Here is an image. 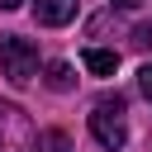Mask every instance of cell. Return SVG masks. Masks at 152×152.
<instances>
[{
    "label": "cell",
    "mask_w": 152,
    "mask_h": 152,
    "mask_svg": "<svg viewBox=\"0 0 152 152\" xmlns=\"http://www.w3.org/2000/svg\"><path fill=\"white\" fill-rule=\"evenodd\" d=\"M90 133H95V142L109 147V152H119V147L128 142V128H124V95H104V100L90 109Z\"/></svg>",
    "instance_id": "6da1fadb"
},
{
    "label": "cell",
    "mask_w": 152,
    "mask_h": 152,
    "mask_svg": "<svg viewBox=\"0 0 152 152\" xmlns=\"http://www.w3.org/2000/svg\"><path fill=\"white\" fill-rule=\"evenodd\" d=\"M0 71L10 76V86H28L33 71H38V48H33L28 38L5 33V38H0Z\"/></svg>",
    "instance_id": "7a4b0ae2"
},
{
    "label": "cell",
    "mask_w": 152,
    "mask_h": 152,
    "mask_svg": "<svg viewBox=\"0 0 152 152\" xmlns=\"http://www.w3.org/2000/svg\"><path fill=\"white\" fill-rule=\"evenodd\" d=\"M33 142H38V133H33L28 114L14 104H0V152H33Z\"/></svg>",
    "instance_id": "3957f363"
},
{
    "label": "cell",
    "mask_w": 152,
    "mask_h": 152,
    "mask_svg": "<svg viewBox=\"0 0 152 152\" xmlns=\"http://www.w3.org/2000/svg\"><path fill=\"white\" fill-rule=\"evenodd\" d=\"M33 14H38V24L62 28V24L76 19V0H33Z\"/></svg>",
    "instance_id": "277c9868"
},
{
    "label": "cell",
    "mask_w": 152,
    "mask_h": 152,
    "mask_svg": "<svg viewBox=\"0 0 152 152\" xmlns=\"http://www.w3.org/2000/svg\"><path fill=\"white\" fill-rule=\"evenodd\" d=\"M86 71H95V76H114L119 71V52L114 48H86Z\"/></svg>",
    "instance_id": "5b68a950"
},
{
    "label": "cell",
    "mask_w": 152,
    "mask_h": 152,
    "mask_svg": "<svg viewBox=\"0 0 152 152\" xmlns=\"http://www.w3.org/2000/svg\"><path fill=\"white\" fill-rule=\"evenodd\" d=\"M33 147H38V152H71V138H66L62 128H48V133H38Z\"/></svg>",
    "instance_id": "8992f818"
},
{
    "label": "cell",
    "mask_w": 152,
    "mask_h": 152,
    "mask_svg": "<svg viewBox=\"0 0 152 152\" xmlns=\"http://www.w3.org/2000/svg\"><path fill=\"white\" fill-rule=\"evenodd\" d=\"M48 86H52V90H71V86H76L71 66H66V62H52V66H48Z\"/></svg>",
    "instance_id": "52a82bcc"
},
{
    "label": "cell",
    "mask_w": 152,
    "mask_h": 152,
    "mask_svg": "<svg viewBox=\"0 0 152 152\" xmlns=\"http://www.w3.org/2000/svg\"><path fill=\"white\" fill-rule=\"evenodd\" d=\"M133 48H152V19L133 28Z\"/></svg>",
    "instance_id": "ba28073f"
},
{
    "label": "cell",
    "mask_w": 152,
    "mask_h": 152,
    "mask_svg": "<svg viewBox=\"0 0 152 152\" xmlns=\"http://www.w3.org/2000/svg\"><path fill=\"white\" fill-rule=\"evenodd\" d=\"M138 86H142V95L152 100V62H142V71H138Z\"/></svg>",
    "instance_id": "9c48e42d"
},
{
    "label": "cell",
    "mask_w": 152,
    "mask_h": 152,
    "mask_svg": "<svg viewBox=\"0 0 152 152\" xmlns=\"http://www.w3.org/2000/svg\"><path fill=\"white\" fill-rule=\"evenodd\" d=\"M19 5H24V0H0V10H19Z\"/></svg>",
    "instance_id": "30bf717a"
},
{
    "label": "cell",
    "mask_w": 152,
    "mask_h": 152,
    "mask_svg": "<svg viewBox=\"0 0 152 152\" xmlns=\"http://www.w3.org/2000/svg\"><path fill=\"white\" fill-rule=\"evenodd\" d=\"M114 5H119V10H133V5H142V0H114Z\"/></svg>",
    "instance_id": "8fae6325"
}]
</instances>
